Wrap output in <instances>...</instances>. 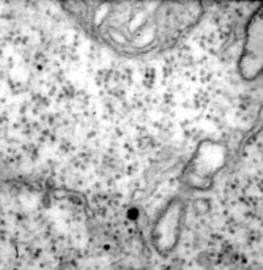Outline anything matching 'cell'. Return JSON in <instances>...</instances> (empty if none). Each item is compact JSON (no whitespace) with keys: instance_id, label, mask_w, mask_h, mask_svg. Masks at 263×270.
Instances as JSON below:
<instances>
[{"instance_id":"6da1fadb","label":"cell","mask_w":263,"mask_h":270,"mask_svg":"<svg viewBox=\"0 0 263 270\" xmlns=\"http://www.w3.org/2000/svg\"><path fill=\"white\" fill-rule=\"evenodd\" d=\"M74 23L96 43L126 58L162 54L199 24L200 3L77 2L64 3Z\"/></svg>"},{"instance_id":"7a4b0ae2","label":"cell","mask_w":263,"mask_h":270,"mask_svg":"<svg viewBox=\"0 0 263 270\" xmlns=\"http://www.w3.org/2000/svg\"><path fill=\"white\" fill-rule=\"evenodd\" d=\"M225 163V152L217 144L204 142L196 151L192 161L184 172L183 181L191 188L205 190L212 184L213 177Z\"/></svg>"},{"instance_id":"3957f363","label":"cell","mask_w":263,"mask_h":270,"mask_svg":"<svg viewBox=\"0 0 263 270\" xmlns=\"http://www.w3.org/2000/svg\"><path fill=\"white\" fill-rule=\"evenodd\" d=\"M186 206L181 199H172L156 220L151 230V241L161 255L172 252L181 237Z\"/></svg>"},{"instance_id":"277c9868","label":"cell","mask_w":263,"mask_h":270,"mask_svg":"<svg viewBox=\"0 0 263 270\" xmlns=\"http://www.w3.org/2000/svg\"><path fill=\"white\" fill-rule=\"evenodd\" d=\"M262 70V12L260 8L251 16L246 28V38L241 59L239 73L246 80H253Z\"/></svg>"}]
</instances>
